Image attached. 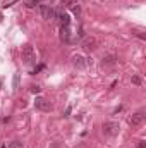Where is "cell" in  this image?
<instances>
[{"instance_id": "ac0fdd59", "label": "cell", "mask_w": 146, "mask_h": 148, "mask_svg": "<svg viewBox=\"0 0 146 148\" xmlns=\"http://www.w3.org/2000/svg\"><path fill=\"white\" fill-rule=\"evenodd\" d=\"M138 148H145V141H143V140L138 141Z\"/></svg>"}, {"instance_id": "6da1fadb", "label": "cell", "mask_w": 146, "mask_h": 148, "mask_svg": "<svg viewBox=\"0 0 146 148\" xmlns=\"http://www.w3.org/2000/svg\"><path fill=\"white\" fill-rule=\"evenodd\" d=\"M23 60L26 66H31L36 62V53H35V48L31 45H24L23 47Z\"/></svg>"}, {"instance_id": "8fae6325", "label": "cell", "mask_w": 146, "mask_h": 148, "mask_svg": "<svg viewBox=\"0 0 146 148\" xmlns=\"http://www.w3.org/2000/svg\"><path fill=\"white\" fill-rule=\"evenodd\" d=\"M77 3V0H62V5H65V7H72Z\"/></svg>"}, {"instance_id": "3957f363", "label": "cell", "mask_w": 146, "mask_h": 148, "mask_svg": "<svg viewBox=\"0 0 146 148\" xmlns=\"http://www.w3.org/2000/svg\"><path fill=\"white\" fill-rule=\"evenodd\" d=\"M35 107L40 109V110H43V112H50L52 109H53V105H52L46 98H43V97H36V100H35Z\"/></svg>"}, {"instance_id": "52a82bcc", "label": "cell", "mask_w": 146, "mask_h": 148, "mask_svg": "<svg viewBox=\"0 0 146 148\" xmlns=\"http://www.w3.org/2000/svg\"><path fill=\"white\" fill-rule=\"evenodd\" d=\"M72 64L76 66V67H79V69H83V67H86V66H88L86 57H83V55H74V57H72Z\"/></svg>"}, {"instance_id": "9c48e42d", "label": "cell", "mask_w": 146, "mask_h": 148, "mask_svg": "<svg viewBox=\"0 0 146 148\" xmlns=\"http://www.w3.org/2000/svg\"><path fill=\"white\" fill-rule=\"evenodd\" d=\"M95 45H96V41H95L93 38H88V40H84V41H83V47H84L86 50H93V48H95Z\"/></svg>"}, {"instance_id": "9a60e30c", "label": "cell", "mask_w": 146, "mask_h": 148, "mask_svg": "<svg viewBox=\"0 0 146 148\" xmlns=\"http://www.w3.org/2000/svg\"><path fill=\"white\" fill-rule=\"evenodd\" d=\"M17 88H19V74L14 76V90H17Z\"/></svg>"}, {"instance_id": "5bb4252c", "label": "cell", "mask_w": 146, "mask_h": 148, "mask_svg": "<svg viewBox=\"0 0 146 148\" xmlns=\"http://www.w3.org/2000/svg\"><path fill=\"white\" fill-rule=\"evenodd\" d=\"M72 12L76 14V16H79V14H81V7H79L77 3H76V5H72Z\"/></svg>"}, {"instance_id": "4fadbf2b", "label": "cell", "mask_w": 146, "mask_h": 148, "mask_svg": "<svg viewBox=\"0 0 146 148\" xmlns=\"http://www.w3.org/2000/svg\"><path fill=\"white\" fill-rule=\"evenodd\" d=\"M40 2H41V0H26V5H28V7H36Z\"/></svg>"}, {"instance_id": "ba28073f", "label": "cell", "mask_w": 146, "mask_h": 148, "mask_svg": "<svg viewBox=\"0 0 146 148\" xmlns=\"http://www.w3.org/2000/svg\"><path fill=\"white\" fill-rule=\"evenodd\" d=\"M60 38H62V41H65V43L71 41V29H69V26L60 28Z\"/></svg>"}, {"instance_id": "e0dca14e", "label": "cell", "mask_w": 146, "mask_h": 148, "mask_svg": "<svg viewBox=\"0 0 146 148\" xmlns=\"http://www.w3.org/2000/svg\"><path fill=\"white\" fill-rule=\"evenodd\" d=\"M31 91L33 93H40V86H31Z\"/></svg>"}, {"instance_id": "277c9868", "label": "cell", "mask_w": 146, "mask_h": 148, "mask_svg": "<svg viewBox=\"0 0 146 148\" xmlns=\"http://www.w3.org/2000/svg\"><path fill=\"white\" fill-rule=\"evenodd\" d=\"M40 14L45 21H50L55 17V9L50 7V5H40Z\"/></svg>"}, {"instance_id": "8992f818", "label": "cell", "mask_w": 146, "mask_h": 148, "mask_svg": "<svg viewBox=\"0 0 146 148\" xmlns=\"http://www.w3.org/2000/svg\"><path fill=\"white\" fill-rule=\"evenodd\" d=\"M145 114H146V112H145V109H141L139 112H136V114H134V115H132V117L129 119V124H131L132 127H136V126H139V124H141V122L145 121V117H146Z\"/></svg>"}, {"instance_id": "7c38bea8", "label": "cell", "mask_w": 146, "mask_h": 148, "mask_svg": "<svg viewBox=\"0 0 146 148\" xmlns=\"http://www.w3.org/2000/svg\"><path fill=\"white\" fill-rule=\"evenodd\" d=\"M24 143H21V141H12V143H9V148H23Z\"/></svg>"}, {"instance_id": "30bf717a", "label": "cell", "mask_w": 146, "mask_h": 148, "mask_svg": "<svg viewBox=\"0 0 146 148\" xmlns=\"http://www.w3.org/2000/svg\"><path fill=\"white\" fill-rule=\"evenodd\" d=\"M115 64V55H107L103 57V66H113Z\"/></svg>"}, {"instance_id": "2e32d148", "label": "cell", "mask_w": 146, "mask_h": 148, "mask_svg": "<svg viewBox=\"0 0 146 148\" xmlns=\"http://www.w3.org/2000/svg\"><path fill=\"white\" fill-rule=\"evenodd\" d=\"M132 83L134 84H141V77L139 76H132Z\"/></svg>"}, {"instance_id": "7a4b0ae2", "label": "cell", "mask_w": 146, "mask_h": 148, "mask_svg": "<svg viewBox=\"0 0 146 148\" xmlns=\"http://www.w3.org/2000/svg\"><path fill=\"white\" fill-rule=\"evenodd\" d=\"M102 129H103V134L105 136H115V134H119V124L117 122H103V126H102Z\"/></svg>"}, {"instance_id": "5b68a950", "label": "cell", "mask_w": 146, "mask_h": 148, "mask_svg": "<svg viewBox=\"0 0 146 148\" xmlns=\"http://www.w3.org/2000/svg\"><path fill=\"white\" fill-rule=\"evenodd\" d=\"M55 17L59 19V24H60V28H65V26H69L71 24V16L69 14H65L64 10H55Z\"/></svg>"}]
</instances>
